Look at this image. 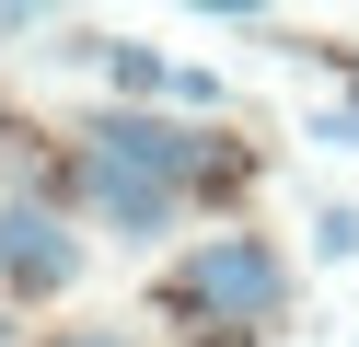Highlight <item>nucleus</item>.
I'll list each match as a JSON object with an SVG mask.
<instances>
[{"instance_id": "nucleus-1", "label": "nucleus", "mask_w": 359, "mask_h": 347, "mask_svg": "<svg viewBox=\"0 0 359 347\" xmlns=\"http://www.w3.org/2000/svg\"><path fill=\"white\" fill-rule=\"evenodd\" d=\"M220 174V139L163 104H104L81 128V185H140V197H197Z\"/></svg>"}, {"instance_id": "nucleus-2", "label": "nucleus", "mask_w": 359, "mask_h": 347, "mask_svg": "<svg viewBox=\"0 0 359 347\" xmlns=\"http://www.w3.org/2000/svg\"><path fill=\"white\" fill-rule=\"evenodd\" d=\"M290 254L266 243V231H197V254L163 278V313H197V324H243V336H266V324H290Z\"/></svg>"}, {"instance_id": "nucleus-6", "label": "nucleus", "mask_w": 359, "mask_h": 347, "mask_svg": "<svg viewBox=\"0 0 359 347\" xmlns=\"http://www.w3.org/2000/svg\"><path fill=\"white\" fill-rule=\"evenodd\" d=\"M313 254H325V266H348V254H359V208H348V197L313 208Z\"/></svg>"}, {"instance_id": "nucleus-4", "label": "nucleus", "mask_w": 359, "mask_h": 347, "mask_svg": "<svg viewBox=\"0 0 359 347\" xmlns=\"http://www.w3.org/2000/svg\"><path fill=\"white\" fill-rule=\"evenodd\" d=\"M81 208H93L116 243H163V231L186 220V197H140V185H81Z\"/></svg>"}, {"instance_id": "nucleus-7", "label": "nucleus", "mask_w": 359, "mask_h": 347, "mask_svg": "<svg viewBox=\"0 0 359 347\" xmlns=\"http://www.w3.org/2000/svg\"><path fill=\"white\" fill-rule=\"evenodd\" d=\"M174 104H186V116H220L232 93H220V69H174Z\"/></svg>"}, {"instance_id": "nucleus-8", "label": "nucleus", "mask_w": 359, "mask_h": 347, "mask_svg": "<svg viewBox=\"0 0 359 347\" xmlns=\"http://www.w3.org/2000/svg\"><path fill=\"white\" fill-rule=\"evenodd\" d=\"M47 347H140V336H116V324H70V336H47Z\"/></svg>"}, {"instance_id": "nucleus-9", "label": "nucleus", "mask_w": 359, "mask_h": 347, "mask_svg": "<svg viewBox=\"0 0 359 347\" xmlns=\"http://www.w3.org/2000/svg\"><path fill=\"white\" fill-rule=\"evenodd\" d=\"M0 336H12V324H0Z\"/></svg>"}, {"instance_id": "nucleus-5", "label": "nucleus", "mask_w": 359, "mask_h": 347, "mask_svg": "<svg viewBox=\"0 0 359 347\" xmlns=\"http://www.w3.org/2000/svg\"><path fill=\"white\" fill-rule=\"evenodd\" d=\"M93 69L128 93V104H151V93H174V58L163 46H140V35H93Z\"/></svg>"}, {"instance_id": "nucleus-3", "label": "nucleus", "mask_w": 359, "mask_h": 347, "mask_svg": "<svg viewBox=\"0 0 359 347\" xmlns=\"http://www.w3.org/2000/svg\"><path fill=\"white\" fill-rule=\"evenodd\" d=\"M81 278V231L58 220L47 197H0V290L12 301H47Z\"/></svg>"}]
</instances>
